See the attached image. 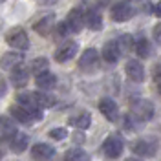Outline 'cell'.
I'll return each mask as SVG.
<instances>
[{
	"label": "cell",
	"mask_w": 161,
	"mask_h": 161,
	"mask_svg": "<svg viewBox=\"0 0 161 161\" xmlns=\"http://www.w3.org/2000/svg\"><path fill=\"white\" fill-rule=\"evenodd\" d=\"M17 103L33 108H51L55 104V99L48 92H20L17 95Z\"/></svg>",
	"instance_id": "1"
},
{
	"label": "cell",
	"mask_w": 161,
	"mask_h": 161,
	"mask_svg": "<svg viewBox=\"0 0 161 161\" xmlns=\"http://www.w3.org/2000/svg\"><path fill=\"white\" fill-rule=\"evenodd\" d=\"M9 115L15 121H20L24 125H31L35 121L42 119V110L33 108V106H24V104H15L9 108Z\"/></svg>",
	"instance_id": "2"
},
{
	"label": "cell",
	"mask_w": 161,
	"mask_h": 161,
	"mask_svg": "<svg viewBox=\"0 0 161 161\" xmlns=\"http://www.w3.org/2000/svg\"><path fill=\"white\" fill-rule=\"evenodd\" d=\"M101 150H103V154H104L106 158L117 159L121 154H123V150H125V141H123V137H121L119 134H112V136H108V137L104 139Z\"/></svg>",
	"instance_id": "3"
},
{
	"label": "cell",
	"mask_w": 161,
	"mask_h": 161,
	"mask_svg": "<svg viewBox=\"0 0 161 161\" xmlns=\"http://www.w3.org/2000/svg\"><path fill=\"white\" fill-rule=\"evenodd\" d=\"M6 42L11 48H17V50H28L30 48V37H28L26 30L20 26H15L6 33Z\"/></svg>",
	"instance_id": "4"
},
{
	"label": "cell",
	"mask_w": 161,
	"mask_h": 161,
	"mask_svg": "<svg viewBox=\"0 0 161 161\" xmlns=\"http://www.w3.org/2000/svg\"><path fill=\"white\" fill-rule=\"evenodd\" d=\"M130 114L134 115V119L145 123V121H148L154 117V104L147 99H136L132 103Z\"/></svg>",
	"instance_id": "5"
},
{
	"label": "cell",
	"mask_w": 161,
	"mask_h": 161,
	"mask_svg": "<svg viewBox=\"0 0 161 161\" xmlns=\"http://www.w3.org/2000/svg\"><path fill=\"white\" fill-rule=\"evenodd\" d=\"M79 68L84 71V73H93V71H97V68H99V53H97V50L88 48V50L84 51L79 59Z\"/></svg>",
	"instance_id": "6"
},
{
	"label": "cell",
	"mask_w": 161,
	"mask_h": 161,
	"mask_svg": "<svg viewBox=\"0 0 161 161\" xmlns=\"http://www.w3.org/2000/svg\"><path fill=\"white\" fill-rule=\"evenodd\" d=\"M66 28H68V33H79L82 28H84V13L80 8H75L68 13V17L64 20Z\"/></svg>",
	"instance_id": "7"
},
{
	"label": "cell",
	"mask_w": 161,
	"mask_h": 161,
	"mask_svg": "<svg viewBox=\"0 0 161 161\" xmlns=\"http://www.w3.org/2000/svg\"><path fill=\"white\" fill-rule=\"evenodd\" d=\"M110 15H112V20H115V22H126V20H130L134 17V8L128 2H117V4L112 6Z\"/></svg>",
	"instance_id": "8"
},
{
	"label": "cell",
	"mask_w": 161,
	"mask_h": 161,
	"mask_svg": "<svg viewBox=\"0 0 161 161\" xmlns=\"http://www.w3.org/2000/svg\"><path fill=\"white\" fill-rule=\"evenodd\" d=\"M99 112L110 121V123H115V121L119 119V106H117V103L114 99H110V97H104V99L99 101Z\"/></svg>",
	"instance_id": "9"
},
{
	"label": "cell",
	"mask_w": 161,
	"mask_h": 161,
	"mask_svg": "<svg viewBox=\"0 0 161 161\" xmlns=\"http://www.w3.org/2000/svg\"><path fill=\"white\" fill-rule=\"evenodd\" d=\"M77 50H79V44L75 40H68L60 48H57V51H55V60L57 62H68V60H71L77 55Z\"/></svg>",
	"instance_id": "10"
},
{
	"label": "cell",
	"mask_w": 161,
	"mask_h": 161,
	"mask_svg": "<svg viewBox=\"0 0 161 161\" xmlns=\"http://www.w3.org/2000/svg\"><path fill=\"white\" fill-rule=\"evenodd\" d=\"M158 152V141L156 139H139L134 145V154L143 156V158H154Z\"/></svg>",
	"instance_id": "11"
},
{
	"label": "cell",
	"mask_w": 161,
	"mask_h": 161,
	"mask_svg": "<svg viewBox=\"0 0 161 161\" xmlns=\"http://www.w3.org/2000/svg\"><path fill=\"white\" fill-rule=\"evenodd\" d=\"M55 156V148L46 143H37L31 147V158L35 161H50Z\"/></svg>",
	"instance_id": "12"
},
{
	"label": "cell",
	"mask_w": 161,
	"mask_h": 161,
	"mask_svg": "<svg viewBox=\"0 0 161 161\" xmlns=\"http://www.w3.org/2000/svg\"><path fill=\"white\" fill-rule=\"evenodd\" d=\"M125 71H126L128 79L134 80V82H143L145 80V68H143V64L139 60L130 59L126 62V66H125Z\"/></svg>",
	"instance_id": "13"
},
{
	"label": "cell",
	"mask_w": 161,
	"mask_h": 161,
	"mask_svg": "<svg viewBox=\"0 0 161 161\" xmlns=\"http://www.w3.org/2000/svg\"><path fill=\"white\" fill-rule=\"evenodd\" d=\"M28 80H30V70L26 66L19 64L17 68L11 70V84L15 88H24L28 84Z\"/></svg>",
	"instance_id": "14"
},
{
	"label": "cell",
	"mask_w": 161,
	"mask_h": 161,
	"mask_svg": "<svg viewBox=\"0 0 161 161\" xmlns=\"http://www.w3.org/2000/svg\"><path fill=\"white\" fill-rule=\"evenodd\" d=\"M121 46L117 40H108L106 44H104V48H103V59L106 60V62H110V64H114V62H117L121 57Z\"/></svg>",
	"instance_id": "15"
},
{
	"label": "cell",
	"mask_w": 161,
	"mask_h": 161,
	"mask_svg": "<svg viewBox=\"0 0 161 161\" xmlns=\"http://www.w3.org/2000/svg\"><path fill=\"white\" fill-rule=\"evenodd\" d=\"M22 62H24L22 53H17V51H8V53H4V55L0 57V68H2V70L11 71L13 68H17V66L22 64Z\"/></svg>",
	"instance_id": "16"
},
{
	"label": "cell",
	"mask_w": 161,
	"mask_h": 161,
	"mask_svg": "<svg viewBox=\"0 0 161 161\" xmlns=\"http://www.w3.org/2000/svg\"><path fill=\"white\" fill-rule=\"evenodd\" d=\"M53 28H55V17L53 15H46L39 22L33 24V30L37 31L39 35H42V37H48L51 31H53Z\"/></svg>",
	"instance_id": "17"
},
{
	"label": "cell",
	"mask_w": 161,
	"mask_h": 161,
	"mask_svg": "<svg viewBox=\"0 0 161 161\" xmlns=\"http://www.w3.org/2000/svg\"><path fill=\"white\" fill-rule=\"evenodd\" d=\"M35 84L39 86L40 90L44 92H50L51 88H55V84H57V77L53 75V73H50V71H42V73H39L37 75V79H35Z\"/></svg>",
	"instance_id": "18"
},
{
	"label": "cell",
	"mask_w": 161,
	"mask_h": 161,
	"mask_svg": "<svg viewBox=\"0 0 161 161\" xmlns=\"http://www.w3.org/2000/svg\"><path fill=\"white\" fill-rule=\"evenodd\" d=\"M17 134V126L11 117L8 115H0V137L2 139H11Z\"/></svg>",
	"instance_id": "19"
},
{
	"label": "cell",
	"mask_w": 161,
	"mask_h": 161,
	"mask_svg": "<svg viewBox=\"0 0 161 161\" xmlns=\"http://www.w3.org/2000/svg\"><path fill=\"white\" fill-rule=\"evenodd\" d=\"M84 26H88L90 30L99 31L103 28V17L97 9H88L84 13Z\"/></svg>",
	"instance_id": "20"
},
{
	"label": "cell",
	"mask_w": 161,
	"mask_h": 161,
	"mask_svg": "<svg viewBox=\"0 0 161 161\" xmlns=\"http://www.w3.org/2000/svg\"><path fill=\"white\" fill-rule=\"evenodd\" d=\"M9 147L15 154H22V152L28 148V136L22 134V132H17L9 139Z\"/></svg>",
	"instance_id": "21"
},
{
	"label": "cell",
	"mask_w": 161,
	"mask_h": 161,
	"mask_svg": "<svg viewBox=\"0 0 161 161\" xmlns=\"http://www.w3.org/2000/svg\"><path fill=\"white\" fill-rule=\"evenodd\" d=\"M70 125L75 126V128H79V130H86V128H90V125H92V115L88 112H80L77 115L70 117Z\"/></svg>",
	"instance_id": "22"
},
{
	"label": "cell",
	"mask_w": 161,
	"mask_h": 161,
	"mask_svg": "<svg viewBox=\"0 0 161 161\" xmlns=\"http://www.w3.org/2000/svg\"><path fill=\"white\" fill-rule=\"evenodd\" d=\"M134 48H136V53L139 55L141 59H148L152 55V46L148 42V39H139L134 44Z\"/></svg>",
	"instance_id": "23"
},
{
	"label": "cell",
	"mask_w": 161,
	"mask_h": 161,
	"mask_svg": "<svg viewBox=\"0 0 161 161\" xmlns=\"http://www.w3.org/2000/svg\"><path fill=\"white\" fill-rule=\"evenodd\" d=\"M64 161H90V154L80 148H71L64 154Z\"/></svg>",
	"instance_id": "24"
},
{
	"label": "cell",
	"mask_w": 161,
	"mask_h": 161,
	"mask_svg": "<svg viewBox=\"0 0 161 161\" xmlns=\"http://www.w3.org/2000/svg\"><path fill=\"white\" fill-rule=\"evenodd\" d=\"M48 59L46 57H39V59H35L33 62H31V68L30 70L35 73V75H39V73H42V71H46L48 70Z\"/></svg>",
	"instance_id": "25"
},
{
	"label": "cell",
	"mask_w": 161,
	"mask_h": 161,
	"mask_svg": "<svg viewBox=\"0 0 161 161\" xmlns=\"http://www.w3.org/2000/svg\"><path fill=\"white\" fill-rule=\"evenodd\" d=\"M48 136H50L51 139H55V141H62L66 136H68V132H66V128H51Z\"/></svg>",
	"instance_id": "26"
},
{
	"label": "cell",
	"mask_w": 161,
	"mask_h": 161,
	"mask_svg": "<svg viewBox=\"0 0 161 161\" xmlns=\"http://www.w3.org/2000/svg\"><path fill=\"white\" fill-rule=\"evenodd\" d=\"M117 42H119V46H121V51H126V50H130V48H134L132 46V39L128 35H123L121 39H117Z\"/></svg>",
	"instance_id": "27"
},
{
	"label": "cell",
	"mask_w": 161,
	"mask_h": 161,
	"mask_svg": "<svg viewBox=\"0 0 161 161\" xmlns=\"http://www.w3.org/2000/svg\"><path fill=\"white\" fill-rule=\"evenodd\" d=\"M152 77H154V82L158 84V88H159V93H161V62L154 66V70H152Z\"/></svg>",
	"instance_id": "28"
},
{
	"label": "cell",
	"mask_w": 161,
	"mask_h": 161,
	"mask_svg": "<svg viewBox=\"0 0 161 161\" xmlns=\"http://www.w3.org/2000/svg\"><path fill=\"white\" fill-rule=\"evenodd\" d=\"M152 33H154V39H156V42H158V44H161V22H158V24L154 26V31H152Z\"/></svg>",
	"instance_id": "29"
},
{
	"label": "cell",
	"mask_w": 161,
	"mask_h": 161,
	"mask_svg": "<svg viewBox=\"0 0 161 161\" xmlns=\"http://www.w3.org/2000/svg\"><path fill=\"white\" fill-rule=\"evenodd\" d=\"M6 90H8V88H6V82H4L2 77H0V97H4V95H6Z\"/></svg>",
	"instance_id": "30"
},
{
	"label": "cell",
	"mask_w": 161,
	"mask_h": 161,
	"mask_svg": "<svg viewBox=\"0 0 161 161\" xmlns=\"http://www.w3.org/2000/svg\"><path fill=\"white\" fill-rule=\"evenodd\" d=\"M156 13H158V15L161 17V2L158 4V6H156Z\"/></svg>",
	"instance_id": "31"
},
{
	"label": "cell",
	"mask_w": 161,
	"mask_h": 161,
	"mask_svg": "<svg viewBox=\"0 0 161 161\" xmlns=\"http://www.w3.org/2000/svg\"><path fill=\"white\" fill-rule=\"evenodd\" d=\"M125 161H141V159H136V158H128V159H125Z\"/></svg>",
	"instance_id": "32"
},
{
	"label": "cell",
	"mask_w": 161,
	"mask_h": 161,
	"mask_svg": "<svg viewBox=\"0 0 161 161\" xmlns=\"http://www.w3.org/2000/svg\"><path fill=\"white\" fill-rule=\"evenodd\" d=\"M0 161H2V152H0Z\"/></svg>",
	"instance_id": "33"
},
{
	"label": "cell",
	"mask_w": 161,
	"mask_h": 161,
	"mask_svg": "<svg viewBox=\"0 0 161 161\" xmlns=\"http://www.w3.org/2000/svg\"><path fill=\"white\" fill-rule=\"evenodd\" d=\"M2 2H6V0H0V4H2Z\"/></svg>",
	"instance_id": "34"
},
{
	"label": "cell",
	"mask_w": 161,
	"mask_h": 161,
	"mask_svg": "<svg viewBox=\"0 0 161 161\" xmlns=\"http://www.w3.org/2000/svg\"><path fill=\"white\" fill-rule=\"evenodd\" d=\"M128 2H134V0H128Z\"/></svg>",
	"instance_id": "35"
}]
</instances>
